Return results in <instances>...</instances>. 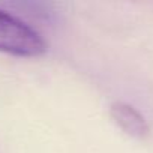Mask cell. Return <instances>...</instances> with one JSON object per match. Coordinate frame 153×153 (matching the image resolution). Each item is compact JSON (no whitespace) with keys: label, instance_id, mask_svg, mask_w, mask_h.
<instances>
[{"label":"cell","instance_id":"obj_1","mask_svg":"<svg viewBox=\"0 0 153 153\" xmlns=\"http://www.w3.org/2000/svg\"><path fill=\"white\" fill-rule=\"evenodd\" d=\"M0 51L17 57H39L47 53V42L23 18L0 8Z\"/></svg>","mask_w":153,"mask_h":153},{"label":"cell","instance_id":"obj_2","mask_svg":"<svg viewBox=\"0 0 153 153\" xmlns=\"http://www.w3.org/2000/svg\"><path fill=\"white\" fill-rule=\"evenodd\" d=\"M110 116L128 137H132L135 140H146L150 135V128L143 114L128 102H113L110 107Z\"/></svg>","mask_w":153,"mask_h":153}]
</instances>
